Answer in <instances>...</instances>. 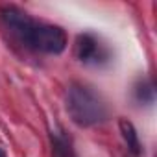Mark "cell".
I'll return each mask as SVG.
<instances>
[{"mask_svg": "<svg viewBox=\"0 0 157 157\" xmlns=\"http://www.w3.org/2000/svg\"><path fill=\"white\" fill-rule=\"evenodd\" d=\"M67 111L74 124L91 128L105 120L107 107L104 100L87 85L72 83L67 93Z\"/></svg>", "mask_w": 157, "mask_h": 157, "instance_id": "7a4b0ae2", "label": "cell"}, {"mask_svg": "<svg viewBox=\"0 0 157 157\" xmlns=\"http://www.w3.org/2000/svg\"><path fill=\"white\" fill-rule=\"evenodd\" d=\"M0 157H6V151H4L2 148H0Z\"/></svg>", "mask_w": 157, "mask_h": 157, "instance_id": "52a82bcc", "label": "cell"}, {"mask_svg": "<svg viewBox=\"0 0 157 157\" xmlns=\"http://www.w3.org/2000/svg\"><path fill=\"white\" fill-rule=\"evenodd\" d=\"M76 56L83 63H100L102 59L107 57V52L104 48V44H100V41L91 35V33H83L78 37L76 43Z\"/></svg>", "mask_w": 157, "mask_h": 157, "instance_id": "3957f363", "label": "cell"}, {"mask_svg": "<svg viewBox=\"0 0 157 157\" xmlns=\"http://www.w3.org/2000/svg\"><path fill=\"white\" fill-rule=\"evenodd\" d=\"M118 126H120V133H122V139H124L128 150L133 155H139L140 153V140H139V133H137L135 126L129 120H126V118H122Z\"/></svg>", "mask_w": 157, "mask_h": 157, "instance_id": "277c9868", "label": "cell"}, {"mask_svg": "<svg viewBox=\"0 0 157 157\" xmlns=\"http://www.w3.org/2000/svg\"><path fill=\"white\" fill-rule=\"evenodd\" d=\"M0 19L10 35L26 48L44 54H61L67 48V35L63 28L35 21L15 6L0 10Z\"/></svg>", "mask_w": 157, "mask_h": 157, "instance_id": "6da1fadb", "label": "cell"}, {"mask_svg": "<svg viewBox=\"0 0 157 157\" xmlns=\"http://www.w3.org/2000/svg\"><path fill=\"white\" fill-rule=\"evenodd\" d=\"M52 153L54 157H74L70 139H67L61 131L52 133Z\"/></svg>", "mask_w": 157, "mask_h": 157, "instance_id": "5b68a950", "label": "cell"}, {"mask_svg": "<svg viewBox=\"0 0 157 157\" xmlns=\"http://www.w3.org/2000/svg\"><path fill=\"white\" fill-rule=\"evenodd\" d=\"M135 94H137V98L140 102H144V94H148V98L153 100V85L150 82H140L137 85V89H135Z\"/></svg>", "mask_w": 157, "mask_h": 157, "instance_id": "8992f818", "label": "cell"}]
</instances>
